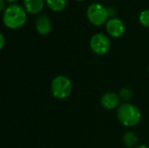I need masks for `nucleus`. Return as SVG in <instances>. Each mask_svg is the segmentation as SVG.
<instances>
[{
	"label": "nucleus",
	"instance_id": "19",
	"mask_svg": "<svg viewBox=\"0 0 149 148\" xmlns=\"http://www.w3.org/2000/svg\"><path fill=\"white\" fill-rule=\"evenodd\" d=\"M148 71H149V67H148Z\"/></svg>",
	"mask_w": 149,
	"mask_h": 148
},
{
	"label": "nucleus",
	"instance_id": "1",
	"mask_svg": "<svg viewBox=\"0 0 149 148\" xmlns=\"http://www.w3.org/2000/svg\"><path fill=\"white\" fill-rule=\"evenodd\" d=\"M27 12L17 3H11L7 6L3 13V22L4 25L11 30L21 28L26 22Z\"/></svg>",
	"mask_w": 149,
	"mask_h": 148
},
{
	"label": "nucleus",
	"instance_id": "11",
	"mask_svg": "<svg viewBox=\"0 0 149 148\" xmlns=\"http://www.w3.org/2000/svg\"><path fill=\"white\" fill-rule=\"evenodd\" d=\"M123 142L127 147H134L138 142V138L133 132H127L123 136Z\"/></svg>",
	"mask_w": 149,
	"mask_h": 148
},
{
	"label": "nucleus",
	"instance_id": "6",
	"mask_svg": "<svg viewBox=\"0 0 149 148\" xmlns=\"http://www.w3.org/2000/svg\"><path fill=\"white\" fill-rule=\"evenodd\" d=\"M106 30L107 33L113 38L121 37L126 30L125 24L122 20L119 18H110L106 24Z\"/></svg>",
	"mask_w": 149,
	"mask_h": 148
},
{
	"label": "nucleus",
	"instance_id": "4",
	"mask_svg": "<svg viewBox=\"0 0 149 148\" xmlns=\"http://www.w3.org/2000/svg\"><path fill=\"white\" fill-rule=\"evenodd\" d=\"M52 95L58 99H66L72 92V85L71 80L63 75L57 76L52 82Z\"/></svg>",
	"mask_w": 149,
	"mask_h": 148
},
{
	"label": "nucleus",
	"instance_id": "13",
	"mask_svg": "<svg viewBox=\"0 0 149 148\" xmlns=\"http://www.w3.org/2000/svg\"><path fill=\"white\" fill-rule=\"evenodd\" d=\"M133 95L132 90L128 87H124L120 92V98H121L123 100H129Z\"/></svg>",
	"mask_w": 149,
	"mask_h": 148
},
{
	"label": "nucleus",
	"instance_id": "12",
	"mask_svg": "<svg viewBox=\"0 0 149 148\" xmlns=\"http://www.w3.org/2000/svg\"><path fill=\"white\" fill-rule=\"evenodd\" d=\"M139 21L141 25L145 27H149V10H145L141 12L139 16Z\"/></svg>",
	"mask_w": 149,
	"mask_h": 148
},
{
	"label": "nucleus",
	"instance_id": "16",
	"mask_svg": "<svg viewBox=\"0 0 149 148\" xmlns=\"http://www.w3.org/2000/svg\"><path fill=\"white\" fill-rule=\"evenodd\" d=\"M134 148H149L148 147H147V146H145V145H141V146H137V147H135Z\"/></svg>",
	"mask_w": 149,
	"mask_h": 148
},
{
	"label": "nucleus",
	"instance_id": "18",
	"mask_svg": "<svg viewBox=\"0 0 149 148\" xmlns=\"http://www.w3.org/2000/svg\"><path fill=\"white\" fill-rule=\"evenodd\" d=\"M77 1H79V2H81V1H84V0H77Z\"/></svg>",
	"mask_w": 149,
	"mask_h": 148
},
{
	"label": "nucleus",
	"instance_id": "17",
	"mask_svg": "<svg viewBox=\"0 0 149 148\" xmlns=\"http://www.w3.org/2000/svg\"><path fill=\"white\" fill-rule=\"evenodd\" d=\"M6 2H9V3H14V2H17V1H18V0H5Z\"/></svg>",
	"mask_w": 149,
	"mask_h": 148
},
{
	"label": "nucleus",
	"instance_id": "5",
	"mask_svg": "<svg viewBox=\"0 0 149 148\" xmlns=\"http://www.w3.org/2000/svg\"><path fill=\"white\" fill-rule=\"evenodd\" d=\"M91 49L97 55H105L108 52L111 47L109 38L103 33L94 34L90 40Z\"/></svg>",
	"mask_w": 149,
	"mask_h": 148
},
{
	"label": "nucleus",
	"instance_id": "15",
	"mask_svg": "<svg viewBox=\"0 0 149 148\" xmlns=\"http://www.w3.org/2000/svg\"><path fill=\"white\" fill-rule=\"evenodd\" d=\"M0 40H1V44H0V48L2 49L3 47V44H4V37H3V35L1 33L0 34Z\"/></svg>",
	"mask_w": 149,
	"mask_h": 148
},
{
	"label": "nucleus",
	"instance_id": "7",
	"mask_svg": "<svg viewBox=\"0 0 149 148\" xmlns=\"http://www.w3.org/2000/svg\"><path fill=\"white\" fill-rule=\"evenodd\" d=\"M35 27L37 31L42 35L45 36L49 34L52 31V23L49 18V17L45 14L39 15L35 22Z\"/></svg>",
	"mask_w": 149,
	"mask_h": 148
},
{
	"label": "nucleus",
	"instance_id": "10",
	"mask_svg": "<svg viewBox=\"0 0 149 148\" xmlns=\"http://www.w3.org/2000/svg\"><path fill=\"white\" fill-rule=\"evenodd\" d=\"M45 3L52 11L59 12L65 9L67 0H45Z\"/></svg>",
	"mask_w": 149,
	"mask_h": 148
},
{
	"label": "nucleus",
	"instance_id": "9",
	"mask_svg": "<svg viewBox=\"0 0 149 148\" xmlns=\"http://www.w3.org/2000/svg\"><path fill=\"white\" fill-rule=\"evenodd\" d=\"M24 10L31 14H38L44 8V0H24Z\"/></svg>",
	"mask_w": 149,
	"mask_h": 148
},
{
	"label": "nucleus",
	"instance_id": "14",
	"mask_svg": "<svg viewBox=\"0 0 149 148\" xmlns=\"http://www.w3.org/2000/svg\"><path fill=\"white\" fill-rule=\"evenodd\" d=\"M5 0H0V10L1 11H4L5 10V9L7 8V6L5 5Z\"/></svg>",
	"mask_w": 149,
	"mask_h": 148
},
{
	"label": "nucleus",
	"instance_id": "2",
	"mask_svg": "<svg viewBox=\"0 0 149 148\" xmlns=\"http://www.w3.org/2000/svg\"><path fill=\"white\" fill-rule=\"evenodd\" d=\"M119 121L125 126H134L141 120V113L135 106L125 103L119 106L117 111Z\"/></svg>",
	"mask_w": 149,
	"mask_h": 148
},
{
	"label": "nucleus",
	"instance_id": "3",
	"mask_svg": "<svg viewBox=\"0 0 149 148\" xmlns=\"http://www.w3.org/2000/svg\"><path fill=\"white\" fill-rule=\"evenodd\" d=\"M86 17L92 24L101 26L109 20V11L104 5L94 3L87 8Z\"/></svg>",
	"mask_w": 149,
	"mask_h": 148
},
{
	"label": "nucleus",
	"instance_id": "8",
	"mask_svg": "<svg viewBox=\"0 0 149 148\" xmlns=\"http://www.w3.org/2000/svg\"><path fill=\"white\" fill-rule=\"evenodd\" d=\"M101 106L108 110L114 109L120 105V96L114 92H107L100 99Z\"/></svg>",
	"mask_w": 149,
	"mask_h": 148
}]
</instances>
